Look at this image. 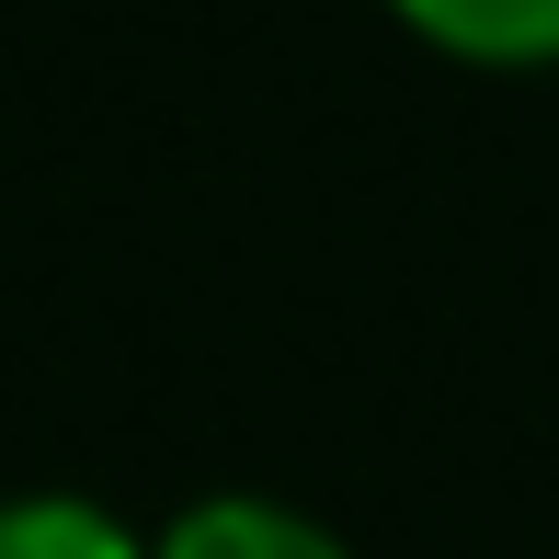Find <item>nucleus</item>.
<instances>
[{"label": "nucleus", "instance_id": "obj_1", "mask_svg": "<svg viewBox=\"0 0 559 559\" xmlns=\"http://www.w3.org/2000/svg\"><path fill=\"white\" fill-rule=\"evenodd\" d=\"M148 559H354V548L320 514L274 502V491H206L148 537Z\"/></svg>", "mask_w": 559, "mask_h": 559}, {"label": "nucleus", "instance_id": "obj_3", "mask_svg": "<svg viewBox=\"0 0 559 559\" xmlns=\"http://www.w3.org/2000/svg\"><path fill=\"white\" fill-rule=\"evenodd\" d=\"M0 559H148V537L92 491H0Z\"/></svg>", "mask_w": 559, "mask_h": 559}, {"label": "nucleus", "instance_id": "obj_2", "mask_svg": "<svg viewBox=\"0 0 559 559\" xmlns=\"http://www.w3.org/2000/svg\"><path fill=\"white\" fill-rule=\"evenodd\" d=\"M389 12L456 69H559V0H389Z\"/></svg>", "mask_w": 559, "mask_h": 559}]
</instances>
